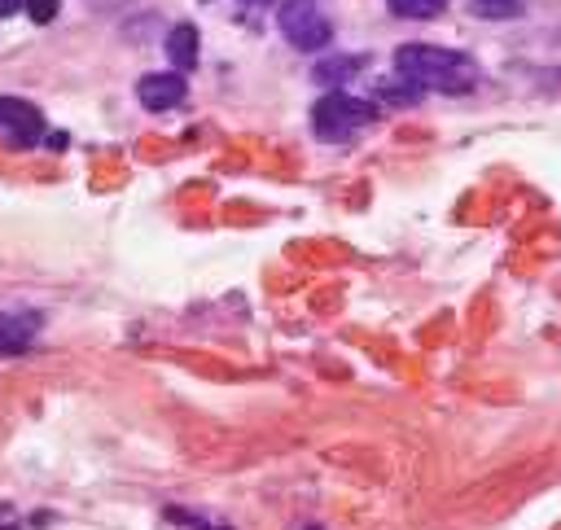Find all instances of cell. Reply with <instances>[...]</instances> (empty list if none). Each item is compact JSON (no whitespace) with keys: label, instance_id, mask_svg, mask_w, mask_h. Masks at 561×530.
Segmentation results:
<instances>
[{"label":"cell","instance_id":"obj_5","mask_svg":"<svg viewBox=\"0 0 561 530\" xmlns=\"http://www.w3.org/2000/svg\"><path fill=\"white\" fill-rule=\"evenodd\" d=\"M184 92H188V83H184V74H180V70L145 74V79L136 83V96H140V105H145V110H153V114H162V110H175V105L184 101Z\"/></svg>","mask_w":561,"mask_h":530},{"label":"cell","instance_id":"obj_6","mask_svg":"<svg viewBox=\"0 0 561 530\" xmlns=\"http://www.w3.org/2000/svg\"><path fill=\"white\" fill-rule=\"evenodd\" d=\"M39 311H26V315H0V355H22L35 333H39Z\"/></svg>","mask_w":561,"mask_h":530},{"label":"cell","instance_id":"obj_10","mask_svg":"<svg viewBox=\"0 0 561 530\" xmlns=\"http://www.w3.org/2000/svg\"><path fill=\"white\" fill-rule=\"evenodd\" d=\"M355 66H359L355 57H333V61H320V66H316V79H320V83H342V79L355 74Z\"/></svg>","mask_w":561,"mask_h":530},{"label":"cell","instance_id":"obj_2","mask_svg":"<svg viewBox=\"0 0 561 530\" xmlns=\"http://www.w3.org/2000/svg\"><path fill=\"white\" fill-rule=\"evenodd\" d=\"M373 123V105L359 101V96H346V92H324L316 105H311V131L329 145H342L351 140L355 131H364Z\"/></svg>","mask_w":561,"mask_h":530},{"label":"cell","instance_id":"obj_3","mask_svg":"<svg viewBox=\"0 0 561 530\" xmlns=\"http://www.w3.org/2000/svg\"><path fill=\"white\" fill-rule=\"evenodd\" d=\"M276 26H280V35H285L294 48H302V53H316V48H324V44L333 39V22L324 18L320 0H280Z\"/></svg>","mask_w":561,"mask_h":530},{"label":"cell","instance_id":"obj_12","mask_svg":"<svg viewBox=\"0 0 561 530\" xmlns=\"http://www.w3.org/2000/svg\"><path fill=\"white\" fill-rule=\"evenodd\" d=\"M167 517L171 521H184V530H228V526H215V521H206L197 512H184V508H167Z\"/></svg>","mask_w":561,"mask_h":530},{"label":"cell","instance_id":"obj_7","mask_svg":"<svg viewBox=\"0 0 561 530\" xmlns=\"http://www.w3.org/2000/svg\"><path fill=\"white\" fill-rule=\"evenodd\" d=\"M167 57H171L175 70H193V66H197V26H188V22L171 26V35H167Z\"/></svg>","mask_w":561,"mask_h":530},{"label":"cell","instance_id":"obj_1","mask_svg":"<svg viewBox=\"0 0 561 530\" xmlns=\"http://www.w3.org/2000/svg\"><path fill=\"white\" fill-rule=\"evenodd\" d=\"M394 74L408 79L421 92H443V96H460L478 83V66L456 53V48H438V44H403L394 48Z\"/></svg>","mask_w":561,"mask_h":530},{"label":"cell","instance_id":"obj_13","mask_svg":"<svg viewBox=\"0 0 561 530\" xmlns=\"http://www.w3.org/2000/svg\"><path fill=\"white\" fill-rule=\"evenodd\" d=\"M22 4H26V0H0V18H13V13H22Z\"/></svg>","mask_w":561,"mask_h":530},{"label":"cell","instance_id":"obj_8","mask_svg":"<svg viewBox=\"0 0 561 530\" xmlns=\"http://www.w3.org/2000/svg\"><path fill=\"white\" fill-rule=\"evenodd\" d=\"M469 13L486 18V22H504V18H522L526 4L522 0H469Z\"/></svg>","mask_w":561,"mask_h":530},{"label":"cell","instance_id":"obj_14","mask_svg":"<svg viewBox=\"0 0 561 530\" xmlns=\"http://www.w3.org/2000/svg\"><path fill=\"white\" fill-rule=\"evenodd\" d=\"M245 4H267V0H245Z\"/></svg>","mask_w":561,"mask_h":530},{"label":"cell","instance_id":"obj_4","mask_svg":"<svg viewBox=\"0 0 561 530\" xmlns=\"http://www.w3.org/2000/svg\"><path fill=\"white\" fill-rule=\"evenodd\" d=\"M44 136V114L22 96H0V145L31 149Z\"/></svg>","mask_w":561,"mask_h":530},{"label":"cell","instance_id":"obj_11","mask_svg":"<svg viewBox=\"0 0 561 530\" xmlns=\"http://www.w3.org/2000/svg\"><path fill=\"white\" fill-rule=\"evenodd\" d=\"M57 9H61V0H26V4H22V13H26L35 26L53 22V18H57Z\"/></svg>","mask_w":561,"mask_h":530},{"label":"cell","instance_id":"obj_9","mask_svg":"<svg viewBox=\"0 0 561 530\" xmlns=\"http://www.w3.org/2000/svg\"><path fill=\"white\" fill-rule=\"evenodd\" d=\"M394 18H412V22H425V18H438L447 9V0H386Z\"/></svg>","mask_w":561,"mask_h":530}]
</instances>
